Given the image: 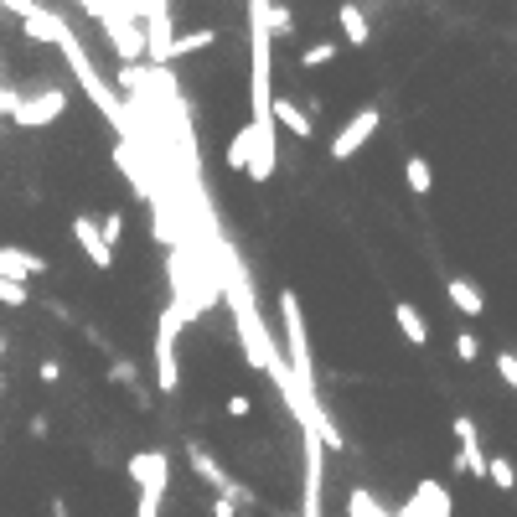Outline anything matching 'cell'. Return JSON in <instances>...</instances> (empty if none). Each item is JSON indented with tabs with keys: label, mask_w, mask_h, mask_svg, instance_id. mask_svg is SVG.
Segmentation results:
<instances>
[{
	"label": "cell",
	"mask_w": 517,
	"mask_h": 517,
	"mask_svg": "<svg viewBox=\"0 0 517 517\" xmlns=\"http://www.w3.org/2000/svg\"><path fill=\"white\" fill-rule=\"evenodd\" d=\"M68 104H73V94H68V83H42V88H11V109H6V119L16 130H47V125H57V119L68 114Z\"/></svg>",
	"instance_id": "obj_1"
},
{
	"label": "cell",
	"mask_w": 517,
	"mask_h": 517,
	"mask_svg": "<svg viewBox=\"0 0 517 517\" xmlns=\"http://www.w3.org/2000/svg\"><path fill=\"white\" fill-rule=\"evenodd\" d=\"M280 316H285V347H290V378L295 388L311 399V357H306V321H300V300L295 290H280ZM316 404V399H311Z\"/></svg>",
	"instance_id": "obj_2"
},
{
	"label": "cell",
	"mask_w": 517,
	"mask_h": 517,
	"mask_svg": "<svg viewBox=\"0 0 517 517\" xmlns=\"http://www.w3.org/2000/svg\"><path fill=\"white\" fill-rule=\"evenodd\" d=\"M181 326H187V316H181L176 306H166L161 321H156V388H161V393H176V388H181V362H176Z\"/></svg>",
	"instance_id": "obj_3"
},
{
	"label": "cell",
	"mask_w": 517,
	"mask_h": 517,
	"mask_svg": "<svg viewBox=\"0 0 517 517\" xmlns=\"http://www.w3.org/2000/svg\"><path fill=\"white\" fill-rule=\"evenodd\" d=\"M125 471L140 486L145 502H166V486H171V455L166 450H135L125 461Z\"/></svg>",
	"instance_id": "obj_4"
},
{
	"label": "cell",
	"mask_w": 517,
	"mask_h": 517,
	"mask_svg": "<svg viewBox=\"0 0 517 517\" xmlns=\"http://www.w3.org/2000/svg\"><path fill=\"white\" fill-rule=\"evenodd\" d=\"M378 125H383V109H378V104H362V109L347 119V125H342L337 135H331V161L347 166V161L357 156V150L378 135Z\"/></svg>",
	"instance_id": "obj_5"
},
{
	"label": "cell",
	"mask_w": 517,
	"mask_h": 517,
	"mask_svg": "<svg viewBox=\"0 0 517 517\" xmlns=\"http://www.w3.org/2000/svg\"><path fill=\"white\" fill-rule=\"evenodd\" d=\"M450 512H455V497L445 492L435 476H424V481H414V497L393 517H450Z\"/></svg>",
	"instance_id": "obj_6"
},
{
	"label": "cell",
	"mask_w": 517,
	"mask_h": 517,
	"mask_svg": "<svg viewBox=\"0 0 517 517\" xmlns=\"http://www.w3.org/2000/svg\"><path fill=\"white\" fill-rule=\"evenodd\" d=\"M450 430H455V440H461V450H455V471L461 476H486V450H481V435H476V419L455 414Z\"/></svg>",
	"instance_id": "obj_7"
},
{
	"label": "cell",
	"mask_w": 517,
	"mask_h": 517,
	"mask_svg": "<svg viewBox=\"0 0 517 517\" xmlns=\"http://www.w3.org/2000/svg\"><path fill=\"white\" fill-rule=\"evenodd\" d=\"M73 238H78L83 259L94 264V269H114V249L104 243V233H99V218H94V212H78V218H73Z\"/></svg>",
	"instance_id": "obj_8"
},
{
	"label": "cell",
	"mask_w": 517,
	"mask_h": 517,
	"mask_svg": "<svg viewBox=\"0 0 517 517\" xmlns=\"http://www.w3.org/2000/svg\"><path fill=\"white\" fill-rule=\"evenodd\" d=\"M37 275H47V259L42 254L21 249V243H0V280L26 285V280H37Z\"/></svg>",
	"instance_id": "obj_9"
},
{
	"label": "cell",
	"mask_w": 517,
	"mask_h": 517,
	"mask_svg": "<svg viewBox=\"0 0 517 517\" xmlns=\"http://www.w3.org/2000/svg\"><path fill=\"white\" fill-rule=\"evenodd\" d=\"M63 32H68L63 16H52L47 6H37L32 16H21V37L37 42V47H57V42H63Z\"/></svg>",
	"instance_id": "obj_10"
},
{
	"label": "cell",
	"mask_w": 517,
	"mask_h": 517,
	"mask_svg": "<svg viewBox=\"0 0 517 517\" xmlns=\"http://www.w3.org/2000/svg\"><path fill=\"white\" fill-rule=\"evenodd\" d=\"M393 326H399V337H404L409 347L430 342V321H424V311L414 306V300H393Z\"/></svg>",
	"instance_id": "obj_11"
},
{
	"label": "cell",
	"mask_w": 517,
	"mask_h": 517,
	"mask_svg": "<svg viewBox=\"0 0 517 517\" xmlns=\"http://www.w3.org/2000/svg\"><path fill=\"white\" fill-rule=\"evenodd\" d=\"M269 114H275V125H280V130H290L295 140H311V135H316L311 114L300 109L295 99H285V94H280V99H269Z\"/></svg>",
	"instance_id": "obj_12"
},
{
	"label": "cell",
	"mask_w": 517,
	"mask_h": 517,
	"mask_svg": "<svg viewBox=\"0 0 517 517\" xmlns=\"http://www.w3.org/2000/svg\"><path fill=\"white\" fill-rule=\"evenodd\" d=\"M337 21H342V37H347L352 47H373V21H368V11H362L357 0H342Z\"/></svg>",
	"instance_id": "obj_13"
},
{
	"label": "cell",
	"mask_w": 517,
	"mask_h": 517,
	"mask_svg": "<svg viewBox=\"0 0 517 517\" xmlns=\"http://www.w3.org/2000/svg\"><path fill=\"white\" fill-rule=\"evenodd\" d=\"M445 295H450V306L461 311V316H481V311H486L481 285H476V280H466V275H450V280H445Z\"/></svg>",
	"instance_id": "obj_14"
},
{
	"label": "cell",
	"mask_w": 517,
	"mask_h": 517,
	"mask_svg": "<svg viewBox=\"0 0 517 517\" xmlns=\"http://www.w3.org/2000/svg\"><path fill=\"white\" fill-rule=\"evenodd\" d=\"M187 455H192V471H197L202 481H212V486H218V497H228V492H233V476H228L218 461H212V450H202V445H187Z\"/></svg>",
	"instance_id": "obj_15"
},
{
	"label": "cell",
	"mask_w": 517,
	"mask_h": 517,
	"mask_svg": "<svg viewBox=\"0 0 517 517\" xmlns=\"http://www.w3.org/2000/svg\"><path fill=\"white\" fill-rule=\"evenodd\" d=\"M212 42H218V32H212V26H192V32H176V37H171V57H192V52H207Z\"/></svg>",
	"instance_id": "obj_16"
},
{
	"label": "cell",
	"mask_w": 517,
	"mask_h": 517,
	"mask_svg": "<svg viewBox=\"0 0 517 517\" xmlns=\"http://www.w3.org/2000/svg\"><path fill=\"white\" fill-rule=\"evenodd\" d=\"M404 181H409L414 197H430V192H435V166L424 161V156H409V161H404Z\"/></svg>",
	"instance_id": "obj_17"
},
{
	"label": "cell",
	"mask_w": 517,
	"mask_h": 517,
	"mask_svg": "<svg viewBox=\"0 0 517 517\" xmlns=\"http://www.w3.org/2000/svg\"><path fill=\"white\" fill-rule=\"evenodd\" d=\"M486 481H492L497 492H517V466H512V455H486Z\"/></svg>",
	"instance_id": "obj_18"
},
{
	"label": "cell",
	"mask_w": 517,
	"mask_h": 517,
	"mask_svg": "<svg viewBox=\"0 0 517 517\" xmlns=\"http://www.w3.org/2000/svg\"><path fill=\"white\" fill-rule=\"evenodd\" d=\"M249 161H254V140H249V125H243V130L228 140V171H243V176H249Z\"/></svg>",
	"instance_id": "obj_19"
},
{
	"label": "cell",
	"mask_w": 517,
	"mask_h": 517,
	"mask_svg": "<svg viewBox=\"0 0 517 517\" xmlns=\"http://www.w3.org/2000/svg\"><path fill=\"white\" fill-rule=\"evenodd\" d=\"M337 52H342V42H311L306 52H300V68H306V73L331 68V63H337Z\"/></svg>",
	"instance_id": "obj_20"
},
{
	"label": "cell",
	"mask_w": 517,
	"mask_h": 517,
	"mask_svg": "<svg viewBox=\"0 0 517 517\" xmlns=\"http://www.w3.org/2000/svg\"><path fill=\"white\" fill-rule=\"evenodd\" d=\"M481 357V337L476 331H455V362H476Z\"/></svg>",
	"instance_id": "obj_21"
},
{
	"label": "cell",
	"mask_w": 517,
	"mask_h": 517,
	"mask_svg": "<svg viewBox=\"0 0 517 517\" xmlns=\"http://www.w3.org/2000/svg\"><path fill=\"white\" fill-rule=\"evenodd\" d=\"M99 233H104V243H109V249H119V238H125V212H104Z\"/></svg>",
	"instance_id": "obj_22"
},
{
	"label": "cell",
	"mask_w": 517,
	"mask_h": 517,
	"mask_svg": "<svg viewBox=\"0 0 517 517\" xmlns=\"http://www.w3.org/2000/svg\"><path fill=\"white\" fill-rule=\"evenodd\" d=\"M373 512H378L373 492H362V486H357V492H347V517H373Z\"/></svg>",
	"instance_id": "obj_23"
},
{
	"label": "cell",
	"mask_w": 517,
	"mask_h": 517,
	"mask_svg": "<svg viewBox=\"0 0 517 517\" xmlns=\"http://www.w3.org/2000/svg\"><path fill=\"white\" fill-rule=\"evenodd\" d=\"M32 300V290L16 285V280H0V306H26Z\"/></svg>",
	"instance_id": "obj_24"
},
{
	"label": "cell",
	"mask_w": 517,
	"mask_h": 517,
	"mask_svg": "<svg viewBox=\"0 0 517 517\" xmlns=\"http://www.w3.org/2000/svg\"><path fill=\"white\" fill-rule=\"evenodd\" d=\"M109 383H119V388H135V362H130V357H114Z\"/></svg>",
	"instance_id": "obj_25"
},
{
	"label": "cell",
	"mask_w": 517,
	"mask_h": 517,
	"mask_svg": "<svg viewBox=\"0 0 517 517\" xmlns=\"http://www.w3.org/2000/svg\"><path fill=\"white\" fill-rule=\"evenodd\" d=\"M37 378H42L47 388H57V383H63V362H57V357H42V362H37Z\"/></svg>",
	"instance_id": "obj_26"
},
{
	"label": "cell",
	"mask_w": 517,
	"mask_h": 517,
	"mask_svg": "<svg viewBox=\"0 0 517 517\" xmlns=\"http://www.w3.org/2000/svg\"><path fill=\"white\" fill-rule=\"evenodd\" d=\"M497 378H502L507 388H517V357H512V352H497Z\"/></svg>",
	"instance_id": "obj_27"
},
{
	"label": "cell",
	"mask_w": 517,
	"mask_h": 517,
	"mask_svg": "<svg viewBox=\"0 0 517 517\" xmlns=\"http://www.w3.org/2000/svg\"><path fill=\"white\" fill-rule=\"evenodd\" d=\"M249 414H254V404L243 399V393H233V399H228V419H249Z\"/></svg>",
	"instance_id": "obj_28"
},
{
	"label": "cell",
	"mask_w": 517,
	"mask_h": 517,
	"mask_svg": "<svg viewBox=\"0 0 517 517\" xmlns=\"http://www.w3.org/2000/svg\"><path fill=\"white\" fill-rule=\"evenodd\" d=\"M212 517H238V502L233 497H212Z\"/></svg>",
	"instance_id": "obj_29"
},
{
	"label": "cell",
	"mask_w": 517,
	"mask_h": 517,
	"mask_svg": "<svg viewBox=\"0 0 517 517\" xmlns=\"http://www.w3.org/2000/svg\"><path fill=\"white\" fill-rule=\"evenodd\" d=\"M52 517H73V512H68V502H63V497H52Z\"/></svg>",
	"instance_id": "obj_30"
},
{
	"label": "cell",
	"mask_w": 517,
	"mask_h": 517,
	"mask_svg": "<svg viewBox=\"0 0 517 517\" xmlns=\"http://www.w3.org/2000/svg\"><path fill=\"white\" fill-rule=\"evenodd\" d=\"M0 399H6V378H0Z\"/></svg>",
	"instance_id": "obj_31"
},
{
	"label": "cell",
	"mask_w": 517,
	"mask_h": 517,
	"mask_svg": "<svg viewBox=\"0 0 517 517\" xmlns=\"http://www.w3.org/2000/svg\"><path fill=\"white\" fill-rule=\"evenodd\" d=\"M0 357H6V337H0Z\"/></svg>",
	"instance_id": "obj_32"
},
{
	"label": "cell",
	"mask_w": 517,
	"mask_h": 517,
	"mask_svg": "<svg viewBox=\"0 0 517 517\" xmlns=\"http://www.w3.org/2000/svg\"><path fill=\"white\" fill-rule=\"evenodd\" d=\"M373 517H388V512H383V507H378V512H373Z\"/></svg>",
	"instance_id": "obj_33"
}]
</instances>
